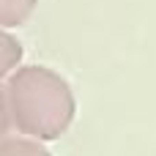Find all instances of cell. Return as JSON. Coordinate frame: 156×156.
<instances>
[{
    "mask_svg": "<svg viewBox=\"0 0 156 156\" xmlns=\"http://www.w3.org/2000/svg\"><path fill=\"white\" fill-rule=\"evenodd\" d=\"M8 101L16 126L25 134L44 140L58 137L74 115L69 85L41 66H27L8 82Z\"/></svg>",
    "mask_w": 156,
    "mask_h": 156,
    "instance_id": "1",
    "label": "cell"
},
{
    "mask_svg": "<svg viewBox=\"0 0 156 156\" xmlns=\"http://www.w3.org/2000/svg\"><path fill=\"white\" fill-rule=\"evenodd\" d=\"M36 0H0V25H16L33 11Z\"/></svg>",
    "mask_w": 156,
    "mask_h": 156,
    "instance_id": "2",
    "label": "cell"
},
{
    "mask_svg": "<svg viewBox=\"0 0 156 156\" xmlns=\"http://www.w3.org/2000/svg\"><path fill=\"white\" fill-rule=\"evenodd\" d=\"M0 156H49L41 145L25 140H5L0 143Z\"/></svg>",
    "mask_w": 156,
    "mask_h": 156,
    "instance_id": "3",
    "label": "cell"
},
{
    "mask_svg": "<svg viewBox=\"0 0 156 156\" xmlns=\"http://www.w3.org/2000/svg\"><path fill=\"white\" fill-rule=\"evenodd\" d=\"M22 58V49H19V44L11 38V36H5V33H0V77L16 63Z\"/></svg>",
    "mask_w": 156,
    "mask_h": 156,
    "instance_id": "4",
    "label": "cell"
},
{
    "mask_svg": "<svg viewBox=\"0 0 156 156\" xmlns=\"http://www.w3.org/2000/svg\"><path fill=\"white\" fill-rule=\"evenodd\" d=\"M5 132H8V107H5V96L0 90V140H3Z\"/></svg>",
    "mask_w": 156,
    "mask_h": 156,
    "instance_id": "5",
    "label": "cell"
}]
</instances>
